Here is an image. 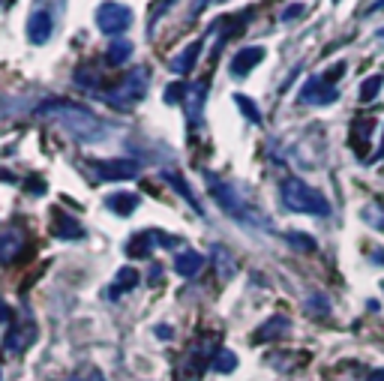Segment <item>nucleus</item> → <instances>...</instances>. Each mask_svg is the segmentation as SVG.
<instances>
[{
  "label": "nucleus",
  "instance_id": "1",
  "mask_svg": "<svg viewBox=\"0 0 384 381\" xmlns=\"http://www.w3.org/2000/svg\"><path fill=\"white\" fill-rule=\"evenodd\" d=\"M40 117H49V121H58L63 130L72 132L78 141H103L105 139V126L96 121L94 112H87L85 105L69 103V99H54V103H45L40 112Z\"/></svg>",
  "mask_w": 384,
  "mask_h": 381
},
{
  "label": "nucleus",
  "instance_id": "2",
  "mask_svg": "<svg viewBox=\"0 0 384 381\" xmlns=\"http://www.w3.org/2000/svg\"><path fill=\"white\" fill-rule=\"evenodd\" d=\"M282 204L291 213H306V216H331V202L318 193L315 186L304 184L300 177L282 180Z\"/></svg>",
  "mask_w": 384,
  "mask_h": 381
},
{
  "label": "nucleus",
  "instance_id": "3",
  "mask_svg": "<svg viewBox=\"0 0 384 381\" xmlns=\"http://www.w3.org/2000/svg\"><path fill=\"white\" fill-rule=\"evenodd\" d=\"M148 85H150V69L139 67V69H132L117 87H112L108 94H103V99L108 105H114V108H130L132 103H139V99L148 94Z\"/></svg>",
  "mask_w": 384,
  "mask_h": 381
},
{
  "label": "nucleus",
  "instance_id": "4",
  "mask_svg": "<svg viewBox=\"0 0 384 381\" xmlns=\"http://www.w3.org/2000/svg\"><path fill=\"white\" fill-rule=\"evenodd\" d=\"M33 342H36V321H33L30 312H24V319L6 324V337H3L6 355H24Z\"/></svg>",
  "mask_w": 384,
  "mask_h": 381
},
{
  "label": "nucleus",
  "instance_id": "5",
  "mask_svg": "<svg viewBox=\"0 0 384 381\" xmlns=\"http://www.w3.org/2000/svg\"><path fill=\"white\" fill-rule=\"evenodd\" d=\"M130 24H132V9L130 6L105 0V3L96 9V27L108 36H121L123 30H130Z\"/></svg>",
  "mask_w": 384,
  "mask_h": 381
},
{
  "label": "nucleus",
  "instance_id": "6",
  "mask_svg": "<svg viewBox=\"0 0 384 381\" xmlns=\"http://www.w3.org/2000/svg\"><path fill=\"white\" fill-rule=\"evenodd\" d=\"M219 351L216 342H210V339H201L195 342L189 351H186V357H184V369H180V378L184 381H198L201 375H204V369L213 364V355Z\"/></svg>",
  "mask_w": 384,
  "mask_h": 381
},
{
  "label": "nucleus",
  "instance_id": "7",
  "mask_svg": "<svg viewBox=\"0 0 384 381\" xmlns=\"http://www.w3.org/2000/svg\"><path fill=\"white\" fill-rule=\"evenodd\" d=\"M90 168H94V175L99 180H108V184L139 177V162H132V159H94Z\"/></svg>",
  "mask_w": 384,
  "mask_h": 381
},
{
  "label": "nucleus",
  "instance_id": "8",
  "mask_svg": "<svg viewBox=\"0 0 384 381\" xmlns=\"http://www.w3.org/2000/svg\"><path fill=\"white\" fill-rule=\"evenodd\" d=\"M340 99V90H336L333 81H327L324 76L309 78L304 87H300V103L306 105H333Z\"/></svg>",
  "mask_w": 384,
  "mask_h": 381
},
{
  "label": "nucleus",
  "instance_id": "9",
  "mask_svg": "<svg viewBox=\"0 0 384 381\" xmlns=\"http://www.w3.org/2000/svg\"><path fill=\"white\" fill-rule=\"evenodd\" d=\"M213 198L219 202V207H222L225 213H232L234 220H243V222H252L255 216H252V211L243 204V198L237 195V189H232V186H225V184H219V180H213Z\"/></svg>",
  "mask_w": 384,
  "mask_h": 381
},
{
  "label": "nucleus",
  "instance_id": "10",
  "mask_svg": "<svg viewBox=\"0 0 384 381\" xmlns=\"http://www.w3.org/2000/svg\"><path fill=\"white\" fill-rule=\"evenodd\" d=\"M54 33V15L45 12V9H33L30 18H27V39L33 45H45Z\"/></svg>",
  "mask_w": 384,
  "mask_h": 381
},
{
  "label": "nucleus",
  "instance_id": "11",
  "mask_svg": "<svg viewBox=\"0 0 384 381\" xmlns=\"http://www.w3.org/2000/svg\"><path fill=\"white\" fill-rule=\"evenodd\" d=\"M51 234L58 240H81L85 238V229H81L69 213H63L60 207H54L51 211Z\"/></svg>",
  "mask_w": 384,
  "mask_h": 381
},
{
  "label": "nucleus",
  "instance_id": "12",
  "mask_svg": "<svg viewBox=\"0 0 384 381\" xmlns=\"http://www.w3.org/2000/svg\"><path fill=\"white\" fill-rule=\"evenodd\" d=\"M261 60H264V48H261V45H246V48H241L232 57V76H237V78L250 76V72L259 67Z\"/></svg>",
  "mask_w": 384,
  "mask_h": 381
},
{
  "label": "nucleus",
  "instance_id": "13",
  "mask_svg": "<svg viewBox=\"0 0 384 381\" xmlns=\"http://www.w3.org/2000/svg\"><path fill=\"white\" fill-rule=\"evenodd\" d=\"M21 249H24V231H18V229L0 231V265H15Z\"/></svg>",
  "mask_w": 384,
  "mask_h": 381
},
{
  "label": "nucleus",
  "instance_id": "14",
  "mask_svg": "<svg viewBox=\"0 0 384 381\" xmlns=\"http://www.w3.org/2000/svg\"><path fill=\"white\" fill-rule=\"evenodd\" d=\"M372 130H376V121H372V117H363V114L354 117L349 141H351V150L358 153V157H367V141L372 139Z\"/></svg>",
  "mask_w": 384,
  "mask_h": 381
},
{
  "label": "nucleus",
  "instance_id": "15",
  "mask_svg": "<svg viewBox=\"0 0 384 381\" xmlns=\"http://www.w3.org/2000/svg\"><path fill=\"white\" fill-rule=\"evenodd\" d=\"M204 99H207V78L195 81L186 94V112H189V126H198L204 117Z\"/></svg>",
  "mask_w": 384,
  "mask_h": 381
},
{
  "label": "nucleus",
  "instance_id": "16",
  "mask_svg": "<svg viewBox=\"0 0 384 381\" xmlns=\"http://www.w3.org/2000/svg\"><path fill=\"white\" fill-rule=\"evenodd\" d=\"M201 45H204L201 39H198V42H192V45H186V48L168 63V69L175 72V76H186L189 69H195V63H198V57H201Z\"/></svg>",
  "mask_w": 384,
  "mask_h": 381
},
{
  "label": "nucleus",
  "instance_id": "17",
  "mask_svg": "<svg viewBox=\"0 0 384 381\" xmlns=\"http://www.w3.org/2000/svg\"><path fill=\"white\" fill-rule=\"evenodd\" d=\"M153 247H157L153 231H135L132 238L126 240V256H130V258H150Z\"/></svg>",
  "mask_w": 384,
  "mask_h": 381
},
{
  "label": "nucleus",
  "instance_id": "18",
  "mask_svg": "<svg viewBox=\"0 0 384 381\" xmlns=\"http://www.w3.org/2000/svg\"><path fill=\"white\" fill-rule=\"evenodd\" d=\"M201 267H204V256H201V252H195V249H184V252H177V258H175V270H177L180 276L192 279V276H198V274H201Z\"/></svg>",
  "mask_w": 384,
  "mask_h": 381
},
{
  "label": "nucleus",
  "instance_id": "19",
  "mask_svg": "<svg viewBox=\"0 0 384 381\" xmlns=\"http://www.w3.org/2000/svg\"><path fill=\"white\" fill-rule=\"evenodd\" d=\"M288 328H291V321L286 315H273V319H268L259 330H255V342H270V339L282 337V333H288Z\"/></svg>",
  "mask_w": 384,
  "mask_h": 381
},
{
  "label": "nucleus",
  "instance_id": "20",
  "mask_svg": "<svg viewBox=\"0 0 384 381\" xmlns=\"http://www.w3.org/2000/svg\"><path fill=\"white\" fill-rule=\"evenodd\" d=\"M105 207L114 211L117 216H132L135 207H139V195L135 193H112L105 198Z\"/></svg>",
  "mask_w": 384,
  "mask_h": 381
},
{
  "label": "nucleus",
  "instance_id": "21",
  "mask_svg": "<svg viewBox=\"0 0 384 381\" xmlns=\"http://www.w3.org/2000/svg\"><path fill=\"white\" fill-rule=\"evenodd\" d=\"M141 283V274L135 267H121L117 270V276H114V288H112V297H121L126 292H132L135 285Z\"/></svg>",
  "mask_w": 384,
  "mask_h": 381
},
{
  "label": "nucleus",
  "instance_id": "22",
  "mask_svg": "<svg viewBox=\"0 0 384 381\" xmlns=\"http://www.w3.org/2000/svg\"><path fill=\"white\" fill-rule=\"evenodd\" d=\"M162 177H166V184H168V186H175V189H177V195H184V198H186V202L192 204V211H195L198 216H204V211H201V204H198V198L192 195V189L186 186V180L180 177L177 171H162Z\"/></svg>",
  "mask_w": 384,
  "mask_h": 381
},
{
  "label": "nucleus",
  "instance_id": "23",
  "mask_svg": "<svg viewBox=\"0 0 384 381\" xmlns=\"http://www.w3.org/2000/svg\"><path fill=\"white\" fill-rule=\"evenodd\" d=\"M132 42L130 39H114L112 45H108V51H105V60L112 63V67H121V63H126L132 57Z\"/></svg>",
  "mask_w": 384,
  "mask_h": 381
},
{
  "label": "nucleus",
  "instance_id": "24",
  "mask_svg": "<svg viewBox=\"0 0 384 381\" xmlns=\"http://www.w3.org/2000/svg\"><path fill=\"white\" fill-rule=\"evenodd\" d=\"M210 369H216L219 375L234 373V369H237V355H234V351H228V348H219L216 355H213V364H210Z\"/></svg>",
  "mask_w": 384,
  "mask_h": 381
},
{
  "label": "nucleus",
  "instance_id": "25",
  "mask_svg": "<svg viewBox=\"0 0 384 381\" xmlns=\"http://www.w3.org/2000/svg\"><path fill=\"white\" fill-rule=\"evenodd\" d=\"M234 105L241 108V112H243V117H246V121H250V123H261V112H259V105H255L250 96L237 94V96H234Z\"/></svg>",
  "mask_w": 384,
  "mask_h": 381
},
{
  "label": "nucleus",
  "instance_id": "26",
  "mask_svg": "<svg viewBox=\"0 0 384 381\" xmlns=\"http://www.w3.org/2000/svg\"><path fill=\"white\" fill-rule=\"evenodd\" d=\"M186 94H189V87L184 85V81H171V85L166 87V94H162V103H166V105H177V103H184Z\"/></svg>",
  "mask_w": 384,
  "mask_h": 381
},
{
  "label": "nucleus",
  "instance_id": "27",
  "mask_svg": "<svg viewBox=\"0 0 384 381\" xmlns=\"http://www.w3.org/2000/svg\"><path fill=\"white\" fill-rule=\"evenodd\" d=\"M76 85L96 90V85H99V72H96L94 67H78V69H76Z\"/></svg>",
  "mask_w": 384,
  "mask_h": 381
},
{
  "label": "nucleus",
  "instance_id": "28",
  "mask_svg": "<svg viewBox=\"0 0 384 381\" xmlns=\"http://www.w3.org/2000/svg\"><path fill=\"white\" fill-rule=\"evenodd\" d=\"M286 240H288L295 249H300V252H313V249H315V240L309 238V234H304V231H288Z\"/></svg>",
  "mask_w": 384,
  "mask_h": 381
},
{
  "label": "nucleus",
  "instance_id": "29",
  "mask_svg": "<svg viewBox=\"0 0 384 381\" xmlns=\"http://www.w3.org/2000/svg\"><path fill=\"white\" fill-rule=\"evenodd\" d=\"M381 85H384V76H372V78L363 81V85H360V99H363V103L376 99V96H378V90H381Z\"/></svg>",
  "mask_w": 384,
  "mask_h": 381
},
{
  "label": "nucleus",
  "instance_id": "30",
  "mask_svg": "<svg viewBox=\"0 0 384 381\" xmlns=\"http://www.w3.org/2000/svg\"><path fill=\"white\" fill-rule=\"evenodd\" d=\"M67 381H105V375H103V369H96V366H85V369H78V373H72Z\"/></svg>",
  "mask_w": 384,
  "mask_h": 381
},
{
  "label": "nucleus",
  "instance_id": "31",
  "mask_svg": "<svg viewBox=\"0 0 384 381\" xmlns=\"http://www.w3.org/2000/svg\"><path fill=\"white\" fill-rule=\"evenodd\" d=\"M304 12H306V6H304V3H291V6H286V9H282L279 21H295V18H300Z\"/></svg>",
  "mask_w": 384,
  "mask_h": 381
},
{
  "label": "nucleus",
  "instance_id": "32",
  "mask_svg": "<svg viewBox=\"0 0 384 381\" xmlns=\"http://www.w3.org/2000/svg\"><path fill=\"white\" fill-rule=\"evenodd\" d=\"M27 193H30V195H42L45 193V184H42L40 177H30V180H27Z\"/></svg>",
  "mask_w": 384,
  "mask_h": 381
},
{
  "label": "nucleus",
  "instance_id": "33",
  "mask_svg": "<svg viewBox=\"0 0 384 381\" xmlns=\"http://www.w3.org/2000/svg\"><path fill=\"white\" fill-rule=\"evenodd\" d=\"M0 324H12V310L6 301H0Z\"/></svg>",
  "mask_w": 384,
  "mask_h": 381
},
{
  "label": "nucleus",
  "instance_id": "34",
  "mask_svg": "<svg viewBox=\"0 0 384 381\" xmlns=\"http://www.w3.org/2000/svg\"><path fill=\"white\" fill-rule=\"evenodd\" d=\"M157 337L159 339H171V337H175V330H171L168 324H157Z\"/></svg>",
  "mask_w": 384,
  "mask_h": 381
},
{
  "label": "nucleus",
  "instance_id": "35",
  "mask_svg": "<svg viewBox=\"0 0 384 381\" xmlns=\"http://www.w3.org/2000/svg\"><path fill=\"white\" fill-rule=\"evenodd\" d=\"M372 213H381V211H378V207H376V211H372V207H369V211H367V222L372 220ZM376 225L381 229V225H384V216H376Z\"/></svg>",
  "mask_w": 384,
  "mask_h": 381
},
{
  "label": "nucleus",
  "instance_id": "36",
  "mask_svg": "<svg viewBox=\"0 0 384 381\" xmlns=\"http://www.w3.org/2000/svg\"><path fill=\"white\" fill-rule=\"evenodd\" d=\"M367 381H384V369H372Z\"/></svg>",
  "mask_w": 384,
  "mask_h": 381
},
{
  "label": "nucleus",
  "instance_id": "37",
  "mask_svg": "<svg viewBox=\"0 0 384 381\" xmlns=\"http://www.w3.org/2000/svg\"><path fill=\"white\" fill-rule=\"evenodd\" d=\"M381 9H384V0H376V3H372V9H369V12H381Z\"/></svg>",
  "mask_w": 384,
  "mask_h": 381
},
{
  "label": "nucleus",
  "instance_id": "38",
  "mask_svg": "<svg viewBox=\"0 0 384 381\" xmlns=\"http://www.w3.org/2000/svg\"><path fill=\"white\" fill-rule=\"evenodd\" d=\"M378 36H381V39H384V27H381V30H378Z\"/></svg>",
  "mask_w": 384,
  "mask_h": 381
},
{
  "label": "nucleus",
  "instance_id": "39",
  "mask_svg": "<svg viewBox=\"0 0 384 381\" xmlns=\"http://www.w3.org/2000/svg\"><path fill=\"white\" fill-rule=\"evenodd\" d=\"M0 381H3V373H0Z\"/></svg>",
  "mask_w": 384,
  "mask_h": 381
}]
</instances>
